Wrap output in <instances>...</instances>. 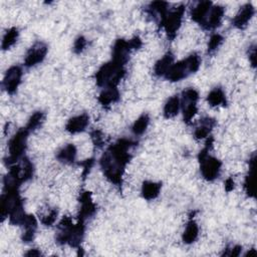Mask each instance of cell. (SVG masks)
<instances>
[{
	"mask_svg": "<svg viewBox=\"0 0 257 257\" xmlns=\"http://www.w3.org/2000/svg\"><path fill=\"white\" fill-rule=\"evenodd\" d=\"M34 234H35V231L34 230H24V233L22 235V240L23 242H32L34 238Z\"/></svg>",
	"mask_w": 257,
	"mask_h": 257,
	"instance_id": "obj_30",
	"label": "cell"
},
{
	"mask_svg": "<svg viewBox=\"0 0 257 257\" xmlns=\"http://www.w3.org/2000/svg\"><path fill=\"white\" fill-rule=\"evenodd\" d=\"M76 157V148L72 144H68L59 151L57 158L60 162L64 164H72Z\"/></svg>",
	"mask_w": 257,
	"mask_h": 257,
	"instance_id": "obj_16",
	"label": "cell"
},
{
	"mask_svg": "<svg viewBox=\"0 0 257 257\" xmlns=\"http://www.w3.org/2000/svg\"><path fill=\"white\" fill-rule=\"evenodd\" d=\"M149 123H150L149 116L147 114L142 115L133 125L132 131H133L134 135H136V136L143 135L146 132V130H147V128L149 126Z\"/></svg>",
	"mask_w": 257,
	"mask_h": 257,
	"instance_id": "obj_23",
	"label": "cell"
},
{
	"mask_svg": "<svg viewBox=\"0 0 257 257\" xmlns=\"http://www.w3.org/2000/svg\"><path fill=\"white\" fill-rule=\"evenodd\" d=\"M132 50L130 41L118 39L113 47V61L125 65L128 61V55Z\"/></svg>",
	"mask_w": 257,
	"mask_h": 257,
	"instance_id": "obj_9",
	"label": "cell"
},
{
	"mask_svg": "<svg viewBox=\"0 0 257 257\" xmlns=\"http://www.w3.org/2000/svg\"><path fill=\"white\" fill-rule=\"evenodd\" d=\"M198 235H199V227H198L196 221L190 220L188 222V224L186 225L185 231L182 236L183 242L186 244H192L193 242H195L197 240Z\"/></svg>",
	"mask_w": 257,
	"mask_h": 257,
	"instance_id": "obj_20",
	"label": "cell"
},
{
	"mask_svg": "<svg viewBox=\"0 0 257 257\" xmlns=\"http://www.w3.org/2000/svg\"><path fill=\"white\" fill-rule=\"evenodd\" d=\"M92 139L94 144L97 147H101L102 144H104V137H102V134L99 131H94L92 133Z\"/></svg>",
	"mask_w": 257,
	"mask_h": 257,
	"instance_id": "obj_29",
	"label": "cell"
},
{
	"mask_svg": "<svg viewBox=\"0 0 257 257\" xmlns=\"http://www.w3.org/2000/svg\"><path fill=\"white\" fill-rule=\"evenodd\" d=\"M256 254V251H255V249H251L250 251H248L247 253H246V256H251V255H255Z\"/></svg>",
	"mask_w": 257,
	"mask_h": 257,
	"instance_id": "obj_36",
	"label": "cell"
},
{
	"mask_svg": "<svg viewBox=\"0 0 257 257\" xmlns=\"http://www.w3.org/2000/svg\"><path fill=\"white\" fill-rule=\"evenodd\" d=\"M128 41H130L132 49H138V48H140L142 46V40L138 36H135L134 38H132L131 40H128Z\"/></svg>",
	"mask_w": 257,
	"mask_h": 257,
	"instance_id": "obj_31",
	"label": "cell"
},
{
	"mask_svg": "<svg viewBox=\"0 0 257 257\" xmlns=\"http://www.w3.org/2000/svg\"><path fill=\"white\" fill-rule=\"evenodd\" d=\"M58 214H59V212H58L57 209H51L48 214L44 215L41 218V223L45 226H51L57 221Z\"/></svg>",
	"mask_w": 257,
	"mask_h": 257,
	"instance_id": "obj_26",
	"label": "cell"
},
{
	"mask_svg": "<svg viewBox=\"0 0 257 257\" xmlns=\"http://www.w3.org/2000/svg\"><path fill=\"white\" fill-rule=\"evenodd\" d=\"M249 61L253 67L256 66V48L255 46L251 47V51L249 53Z\"/></svg>",
	"mask_w": 257,
	"mask_h": 257,
	"instance_id": "obj_33",
	"label": "cell"
},
{
	"mask_svg": "<svg viewBox=\"0 0 257 257\" xmlns=\"http://www.w3.org/2000/svg\"><path fill=\"white\" fill-rule=\"evenodd\" d=\"M255 155L249 161V174L246 176L244 181V190L249 197L255 196L254 187V171H255Z\"/></svg>",
	"mask_w": 257,
	"mask_h": 257,
	"instance_id": "obj_19",
	"label": "cell"
},
{
	"mask_svg": "<svg viewBox=\"0 0 257 257\" xmlns=\"http://www.w3.org/2000/svg\"><path fill=\"white\" fill-rule=\"evenodd\" d=\"M120 99V93L117 88H106L98 96L99 104L104 107H108Z\"/></svg>",
	"mask_w": 257,
	"mask_h": 257,
	"instance_id": "obj_15",
	"label": "cell"
},
{
	"mask_svg": "<svg viewBox=\"0 0 257 257\" xmlns=\"http://www.w3.org/2000/svg\"><path fill=\"white\" fill-rule=\"evenodd\" d=\"M181 108V104H180V98L178 96H174L170 97L164 107V116L167 119L174 118L178 115L179 110Z\"/></svg>",
	"mask_w": 257,
	"mask_h": 257,
	"instance_id": "obj_21",
	"label": "cell"
},
{
	"mask_svg": "<svg viewBox=\"0 0 257 257\" xmlns=\"http://www.w3.org/2000/svg\"><path fill=\"white\" fill-rule=\"evenodd\" d=\"M22 74H23L22 68L18 65L11 66L6 71L4 80H3V87L9 95H13L17 91V89L21 83Z\"/></svg>",
	"mask_w": 257,
	"mask_h": 257,
	"instance_id": "obj_7",
	"label": "cell"
},
{
	"mask_svg": "<svg viewBox=\"0 0 257 257\" xmlns=\"http://www.w3.org/2000/svg\"><path fill=\"white\" fill-rule=\"evenodd\" d=\"M47 54V46L43 42H36L28 51L24 60V65L28 67L34 66L43 62Z\"/></svg>",
	"mask_w": 257,
	"mask_h": 257,
	"instance_id": "obj_6",
	"label": "cell"
},
{
	"mask_svg": "<svg viewBox=\"0 0 257 257\" xmlns=\"http://www.w3.org/2000/svg\"><path fill=\"white\" fill-rule=\"evenodd\" d=\"M234 187H235V183L233 181V179L228 178L225 181V190L227 192H230V191H232L234 189Z\"/></svg>",
	"mask_w": 257,
	"mask_h": 257,
	"instance_id": "obj_32",
	"label": "cell"
},
{
	"mask_svg": "<svg viewBox=\"0 0 257 257\" xmlns=\"http://www.w3.org/2000/svg\"><path fill=\"white\" fill-rule=\"evenodd\" d=\"M214 126H215V120H213L211 118L202 119L200 121V125L195 128L194 137L198 140L207 138Z\"/></svg>",
	"mask_w": 257,
	"mask_h": 257,
	"instance_id": "obj_13",
	"label": "cell"
},
{
	"mask_svg": "<svg viewBox=\"0 0 257 257\" xmlns=\"http://www.w3.org/2000/svg\"><path fill=\"white\" fill-rule=\"evenodd\" d=\"M222 41H223V37L220 34H217V33L213 34L210 37V40L208 43V53H213L214 50H216L220 46Z\"/></svg>",
	"mask_w": 257,
	"mask_h": 257,
	"instance_id": "obj_27",
	"label": "cell"
},
{
	"mask_svg": "<svg viewBox=\"0 0 257 257\" xmlns=\"http://www.w3.org/2000/svg\"><path fill=\"white\" fill-rule=\"evenodd\" d=\"M18 37V31L15 28L10 29L9 31H7V32L4 34L3 36V40H2V49H8L10 46H12Z\"/></svg>",
	"mask_w": 257,
	"mask_h": 257,
	"instance_id": "obj_24",
	"label": "cell"
},
{
	"mask_svg": "<svg viewBox=\"0 0 257 257\" xmlns=\"http://www.w3.org/2000/svg\"><path fill=\"white\" fill-rule=\"evenodd\" d=\"M25 255H27V256H41L42 254L38 249L34 248V249H31L29 252L25 253Z\"/></svg>",
	"mask_w": 257,
	"mask_h": 257,
	"instance_id": "obj_35",
	"label": "cell"
},
{
	"mask_svg": "<svg viewBox=\"0 0 257 257\" xmlns=\"http://www.w3.org/2000/svg\"><path fill=\"white\" fill-rule=\"evenodd\" d=\"M207 100L209 102V105L212 107H218V106H226L227 100L224 92L220 88H216L212 90L208 96Z\"/></svg>",
	"mask_w": 257,
	"mask_h": 257,
	"instance_id": "obj_22",
	"label": "cell"
},
{
	"mask_svg": "<svg viewBox=\"0 0 257 257\" xmlns=\"http://www.w3.org/2000/svg\"><path fill=\"white\" fill-rule=\"evenodd\" d=\"M90 123V117L87 114L73 117L69 119L65 126V130L70 134H78L84 132Z\"/></svg>",
	"mask_w": 257,
	"mask_h": 257,
	"instance_id": "obj_11",
	"label": "cell"
},
{
	"mask_svg": "<svg viewBox=\"0 0 257 257\" xmlns=\"http://www.w3.org/2000/svg\"><path fill=\"white\" fill-rule=\"evenodd\" d=\"M229 250H230V252L227 253L228 256H239L242 251V247L239 245H236L232 249H229Z\"/></svg>",
	"mask_w": 257,
	"mask_h": 257,
	"instance_id": "obj_34",
	"label": "cell"
},
{
	"mask_svg": "<svg viewBox=\"0 0 257 257\" xmlns=\"http://www.w3.org/2000/svg\"><path fill=\"white\" fill-rule=\"evenodd\" d=\"M81 202V210H80V217L79 220H82L85 222L86 219L93 216L96 211V204L93 202L92 194L88 191H84L81 193L80 197Z\"/></svg>",
	"mask_w": 257,
	"mask_h": 257,
	"instance_id": "obj_10",
	"label": "cell"
},
{
	"mask_svg": "<svg viewBox=\"0 0 257 257\" xmlns=\"http://www.w3.org/2000/svg\"><path fill=\"white\" fill-rule=\"evenodd\" d=\"M201 64L200 58L198 55L193 54L187 59L174 64L164 78L170 82H179L181 81L193 72H196Z\"/></svg>",
	"mask_w": 257,
	"mask_h": 257,
	"instance_id": "obj_2",
	"label": "cell"
},
{
	"mask_svg": "<svg viewBox=\"0 0 257 257\" xmlns=\"http://www.w3.org/2000/svg\"><path fill=\"white\" fill-rule=\"evenodd\" d=\"M125 74V65L112 60L100 66L96 74V81L101 88H117Z\"/></svg>",
	"mask_w": 257,
	"mask_h": 257,
	"instance_id": "obj_1",
	"label": "cell"
},
{
	"mask_svg": "<svg viewBox=\"0 0 257 257\" xmlns=\"http://www.w3.org/2000/svg\"><path fill=\"white\" fill-rule=\"evenodd\" d=\"M213 139L210 138L208 140L206 147H205L199 153V162H200V170L203 178L207 181H214V180L219 176L220 169H221V162L209 155V149L212 146Z\"/></svg>",
	"mask_w": 257,
	"mask_h": 257,
	"instance_id": "obj_3",
	"label": "cell"
},
{
	"mask_svg": "<svg viewBox=\"0 0 257 257\" xmlns=\"http://www.w3.org/2000/svg\"><path fill=\"white\" fill-rule=\"evenodd\" d=\"M224 15V7L220 5H215L210 8L208 11L206 17L203 20V22L200 24L201 27L207 31L215 30L221 24L222 18Z\"/></svg>",
	"mask_w": 257,
	"mask_h": 257,
	"instance_id": "obj_8",
	"label": "cell"
},
{
	"mask_svg": "<svg viewBox=\"0 0 257 257\" xmlns=\"http://www.w3.org/2000/svg\"><path fill=\"white\" fill-rule=\"evenodd\" d=\"M185 12V7L183 5L175 8L174 10L168 11L167 15L161 21V25L165 29V32L170 38H174L176 36L177 32L182 24L183 15Z\"/></svg>",
	"mask_w": 257,
	"mask_h": 257,
	"instance_id": "obj_5",
	"label": "cell"
},
{
	"mask_svg": "<svg viewBox=\"0 0 257 257\" xmlns=\"http://www.w3.org/2000/svg\"><path fill=\"white\" fill-rule=\"evenodd\" d=\"M173 64H174V56L171 53H168L156 63L155 67H154V71H155V73L158 76H165Z\"/></svg>",
	"mask_w": 257,
	"mask_h": 257,
	"instance_id": "obj_17",
	"label": "cell"
},
{
	"mask_svg": "<svg viewBox=\"0 0 257 257\" xmlns=\"http://www.w3.org/2000/svg\"><path fill=\"white\" fill-rule=\"evenodd\" d=\"M254 12H255V9L250 3L243 5L240 8L239 12L236 14L235 18L233 19L234 27L239 30L244 29L247 25V23L250 21V19L252 18V16L254 15Z\"/></svg>",
	"mask_w": 257,
	"mask_h": 257,
	"instance_id": "obj_12",
	"label": "cell"
},
{
	"mask_svg": "<svg viewBox=\"0 0 257 257\" xmlns=\"http://www.w3.org/2000/svg\"><path fill=\"white\" fill-rule=\"evenodd\" d=\"M30 131L27 128H20V130L10 139L8 143V152L9 157L7 158L8 165L15 164L16 161H18L25 152L27 149V143H28V137L30 135Z\"/></svg>",
	"mask_w": 257,
	"mask_h": 257,
	"instance_id": "obj_4",
	"label": "cell"
},
{
	"mask_svg": "<svg viewBox=\"0 0 257 257\" xmlns=\"http://www.w3.org/2000/svg\"><path fill=\"white\" fill-rule=\"evenodd\" d=\"M43 120H44L43 113L36 112L31 117V119H30V121H29V123L25 128H27L30 132H32L41 126V124L43 123Z\"/></svg>",
	"mask_w": 257,
	"mask_h": 257,
	"instance_id": "obj_25",
	"label": "cell"
},
{
	"mask_svg": "<svg viewBox=\"0 0 257 257\" xmlns=\"http://www.w3.org/2000/svg\"><path fill=\"white\" fill-rule=\"evenodd\" d=\"M87 46V39L84 36H79L75 39L73 44V51L75 54H81Z\"/></svg>",
	"mask_w": 257,
	"mask_h": 257,
	"instance_id": "obj_28",
	"label": "cell"
},
{
	"mask_svg": "<svg viewBox=\"0 0 257 257\" xmlns=\"http://www.w3.org/2000/svg\"><path fill=\"white\" fill-rule=\"evenodd\" d=\"M161 183H156L152 181H146L142 186V195L146 200L156 199L161 191Z\"/></svg>",
	"mask_w": 257,
	"mask_h": 257,
	"instance_id": "obj_18",
	"label": "cell"
},
{
	"mask_svg": "<svg viewBox=\"0 0 257 257\" xmlns=\"http://www.w3.org/2000/svg\"><path fill=\"white\" fill-rule=\"evenodd\" d=\"M212 2L211 1H201L199 2L191 11V16L192 19L195 22H198L199 24H201L203 22V20L206 17L208 11L210 10V8L212 7Z\"/></svg>",
	"mask_w": 257,
	"mask_h": 257,
	"instance_id": "obj_14",
	"label": "cell"
}]
</instances>
